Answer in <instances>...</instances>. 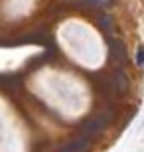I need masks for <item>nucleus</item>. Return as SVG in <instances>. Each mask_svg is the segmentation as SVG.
<instances>
[{
	"mask_svg": "<svg viewBox=\"0 0 144 152\" xmlns=\"http://www.w3.org/2000/svg\"><path fill=\"white\" fill-rule=\"evenodd\" d=\"M111 121V115L109 113H99L95 115V117H89L83 121V124H81V132H83V136H97L103 132V129L107 126V123Z\"/></svg>",
	"mask_w": 144,
	"mask_h": 152,
	"instance_id": "1",
	"label": "nucleus"
},
{
	"mask_svg": "<svg viewBox=\"0 0 144 152\" xmlns=\"http://www.w3.org/2000/svg\"><path fill=\"white\" fill-rule=\"evenodd\" d=\"M109 57L116 65L126 63V48H124V44L118 42V39H109Z\"/></svg>",
	"mask_w": 144,
	"mask_h": 152,
	"instance_id": "2",
	"label": "nucleus"
},
{
	"mask_svg": "<svg viewBox=\"0 0 144 152\" xmlns=\"http://www.w3.org/2000/svg\"><path fill=\"white\" fill-rule=\"evenodd\" d=\"M89 138L87 136H75L73 140H69L65 146H61L59 152H85L89 148Z\"/></svg>",
	"mask_w": 144,
	"mask_h": 152,
	"instance_id": "3",
	"label": "nucleus"
},
{
	"mask_svg": "<svg viewBox=\"0 0 144 152\" xmlns=\"http://www.w3.org/2000/svg\"><path fill=\"white\" fill-rule=\"evenodd\" d=\"M113 85L116 87V91H121V93H124V91L128 89V79H126V73L122 71L121 67H116V71L113 73Z\"/></svg>",
	"mask_w": 144,
	"mask_h": 152,
	"instance_id": "4",
	"label": "nucleus"
},
{
	"mask_svg": "<svg viewBox=\"0 0 144 152\" xmlns=\"http://www.w3.org/2000/svg\"><path fill=\"white\" fill-rule=\"evenodd\" d=\"M99 24H101V30H103V32H113V30H115V26H113V18L107 16V14L99 16Z\"/></svg>",
	"mask_w": 144,
	"mask_h": 152,
	"instance_id": "5",
	"label": "nucleus"
},
{
	"mask_svg": "<svg viewBox=\"0 0 144 152\" xmlns=\"http://www.w3.org/2000/svg\"><path fill=\"white\" fill-rule=\"evenodd\" d=\"M83 2H87V4L93 6V8H105V6L111 4V0H83Z\"/></svg>",
	"mask_w": 144,
	"mask_h": 152,
	"instance_id": "6",
	"label": "nucleus"
},
{
	"mask_svg": "<svg viewBox=\"0 0 144 152\" xmlns=\"http://www.w3.org/2000/svg\"><path fill=\"white\" fill-rule=\"evenodd\" d=\"M136 63H138V65H144V45H140L138 51H136Z\"/></svg>",
	"mask_w": 144,
	"mask_h": 152,
	"instance_id": "7",
	"label": "nucleus"
}]
</instances>
